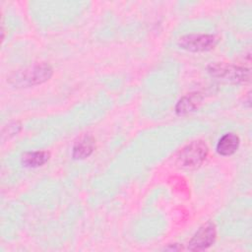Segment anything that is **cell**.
Listing matches in <instances>:
<instances>
[{
	"label": "cell",
	"mask_w": 252,
	"mask_h": 252,
	"mask_svg": "<svg viewBox=\"0 0 252 252\" xmlns=\"http://www.w3.org/2000/svg\"><path fill=\"white\" fill-rule=\"evenodd\" d=\"M52 75V68L49 64L41 62L35 63L18 71L10 77L12 84L21 87H31L44 83Z\"/></svg>",
	"instance_id": "6da1fadb"
},
{
	"label": "cell",
	"mask_w": 252,
	"mask_h": 252,
	"mask_svg": "<svg viewBox=\"0 0 252 252\" xmlns=\"http://www.w3.org/2000/svg\"><path fill=\"white\" fill-rule=\"evenodd\" d=\"M208 72L211 76L233 84L248 83L251 79L249 68L235 66L223 62H215L209 65Z\"/></svg>",
	"instance_id": "7a4b0ae2"
},
{
	"label": "cell",
	"mask_w": 252,
	"mask_h": 252,
	"mask_svg": "<svg viewBox=\"0 0 252 252\" xmlns=\"http://www.w3.org/2000/svg\"><path fill=\"white\" fill-rule=\"evenodd\" d=\"M209 148L203 141H194L186 145L177 156V162L183 168L199 167L206 159Z\"/></svg>",
	"instance_id": "3957f363"
},
{
	"label": "cell",
	"mask_w": 252,
	"mask_h": 252,
	"mask_svg": "<svg viewBox=\"0 0 252 252\" xmlns=\"http://www.w3.org/2000/svg\"><path fill=\"white\" fill-rule=\"evenodd\" d=\"M218 43V37L213 34H186L178 40L180 48L191 52H204L213 49Z\"/></svg>",
	"instance_id": "277c9868"
},
{
	"label": "cell",
	"mask_w": 252,
	"mask_h": 252,
	"mask_svg": "<svg viewBox=\"0 0 252 252\" xmlns=\"http://www.w3.org/2000/svg\"><path fill=\"white\" fill-rule=\"evenodd\" d=\"M217 238L216 225L209 221L203 224L192 236L188 243V249L191 251H202L213 245Z\"/></svg>",
	"instance_id": "5b68a950"
},
{
	"label": "cell",
	"mask_w": 252,
	"mask_h": 252,
	"mask_svg": "<svg viewBox=\"0 0 252 252\" xmlns=\"http://www.w3.org/2000/svg\"><path fill=\"white\" fill-rule=\"evenodd\" d=\"M95 148L94 139L90 135H85L79 138L74 144L72 156L75 159H84L90 157Z\"/></svg>",
	"instance_id": "8992f818"
},
{
	"label": "cell",
	"mask_w": 252,
	"mask_h": 252,
	"mask_svg": "<svg viewBox=\"0 0 252 252\" xmlns=\"http://www.w3.org/2000/svg\"><path fill=\"white\" fill-rule=\"evenodd\" d=\"M240 144L239 137L233 133L224 134L217 144V152L219 155L227 157L233 155Z\"/></svg>",
	"instance_id": "52a82bcc"
},
{
	"label": "cell",
	"mask_w": 252,
	"mask_h": 252,
	"mask_svg": "<svg viewBox=\"0 0 252 252\" xmlns=\"http://www.w3.org/2000/svg\"><path fill=\"white\" fill-rule=\"evenodd\" d=\"M202 101V96L198 93H193V94H188L187 95L181 97L176 106H175V111L178 115H184L189 112L194 111L198 106L200 105Z\"/></svg>",
	"instance_id": "ba28073f"
},
{
	"label": "cell",
	"mask_w": 252,
	"mask_h": 252,
	"mask_svg": "<svg viewBox=\"0 0 252 252\" xmlns=\"http://www.w3.org/2000/svg\"><path fill=\"white\" fill-rule=\"evenodd\" d=\"M49 153L45 151L28 152L22 155L21 162L26 167H38L43 165L49 159Z\"/></svg>",
	"instance_id": "9c48e42d"
},
{
	"label": "cell",
	"mask_w": 252,
	"mask_h": 252,
	"mask_svg": "<svg viewBox=\"0 0 252 252\" xmlns=\"http://www.w3.org/2000/svg\"><path fill=\"white\" fill-rule=\"evenodd\" d=\"M20 130H21L20 123H18V122L10 123L9 125H7L3 129V131H2V139H4L6 135L8 136V138H10V137H12L14 135H17V133H19Z\"/></svg>",
	"instance_id": "30bf717a"
},
{
	"label": "cell",
	"mask_w": 252,
	"mask_h": 252,
	"mask_svg": "<svg viewBox=\"0 0 252 252\" xmlns=\"http://www.w3.org/2000/svg\"><path fill=\"white\" fill-rule=\"evenodd\" d=\"M164 250L179 251V250H183V247H182V246H180V245H179V244H177V243H174L173 245H170V246H168V247H165V248H164Z\"/></svg>",
	"instance_id": "8fae6325"
}]
</instances>
